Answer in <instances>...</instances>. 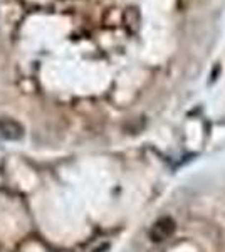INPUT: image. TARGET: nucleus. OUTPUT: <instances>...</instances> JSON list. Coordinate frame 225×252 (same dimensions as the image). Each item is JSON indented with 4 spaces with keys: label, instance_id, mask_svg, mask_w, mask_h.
Returning a JSON list of instances; mask_svg holds the SVG:
<instances>
[{
    "label": "nucleus",
    "instance_id": "obj_1",
    "mask_svg": "<svg viewBox=\"0 0 225 252\" xmlns=\"http://www.w3.org/2000/svg\"><path fill=\"white\" fill-rule=\"evenodd\" d=\"M177 223L171 217H160L150 229V239L153 242H163L173 235Z\"/></svg>",
    "mask_w": 225,
    "mask_h": 252
},
{
    "label": "nucleus",
    "instance_id": "obj_2",
    "mask_svg": "<svg viewBox=\"0 0 225 252\" xmlns=\"http://www.w3.org/2000/svg\"><path fill=\"white\" fill-rule=\"evenodd\" d=\"M0 135L5 140H20L24 135V126L14 118H0Z\"/></svg>",
    "mask_w": 225,
    "mask_h": 252
}]
</instances>
